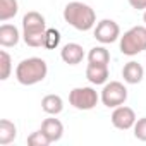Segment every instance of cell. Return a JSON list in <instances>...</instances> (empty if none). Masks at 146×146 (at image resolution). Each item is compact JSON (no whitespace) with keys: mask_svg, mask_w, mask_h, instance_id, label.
<instances>
[{"mask_svg":"<svg viewBox=\"0 0 146 146\" xmlns=\"http://www.w3.org/2000/svg\"><path fill=\"white\" fill-rule=\"evenodd\" d=\"M64 21L78 31H90L96 24V14L88 4L69 2L64 9Z\"/></svg>","mask_w":146,"mask_h":146,"instance_id":"1","label":"cell"},{"mask_svg":"<svg viewBox=\"0 0 146 146\" xmlns=\"http://www.w3.org/2000/svg\"><path fill=\"white\" fill-rule=\"evenodd\" d=\"M48 74V65L40 57H29L17 64L16 67V79L23 86H33L41 83Z\"/></svg>","mask_w":146,"mask_h":146,"instance_id":"2","label":"cell"},{"mask_svg":"<svg viewBox=\"0 0 146 146\" xmlns=\"http://www.w3.org/2000/svg\"><path fill=\"white\" fill-rule=\"evenodd\" d=\"M45 33H46V21L45 17L36 12L29 11L23 17V40L28 46L38 48L45 45Z\"/></svg>","mask_w":146,"mask_h":146,"instance_id":"3","label":"cell"},{"mask_svg":"<svg viewBox=\"0 0 146 146\" xmlns=\"http://www.w3.org/2000/svg\"><path fill=\"white\" fill-rule=\"evenodd\" d=\"M146 50V26H134L120 36V52L134 57Z\"/></svg>","mask_w":146,"mask_h":146,"instance_id":"4","label":"cell"},{"mask_svg":"<svg viewBox=\"0 0 146 146\" xmlns=\"http://www.w3.org/2000/svg\"><path fill=\"white\" fill-rule=\"evenodd\" d=\"M100 95L91 86H81L74 88L69 93V103L76 110H93L98 105Z\"/></svg>","mask_w":146,"mask_h":146,"instance_id":"5","label":"cell"},{"mask_svg":"<svg viewBox=\"0 0 146 146\" xmlns=\"http://www.w3.org/2000/svg\"><path fill=\"white\" fill-rule=\"evenodd\" d=\"M100 100L105 107L108 108H115L120 107L127 102V88L120 83V81H110L103 84Z\"/></svg>","mask_w":146,"mask_h":146,"instance_id":"6","label":"cell"},{"mask_svg":"<svg viewBox=\"0 0 146 146\" xmlns=\"http://www.w3.org/2000/svg\"><path fill=\"white\" fill-rule=\"evenodd\" d=\"M95 38H96V41H100L103 45L113 43L120 38V28L112 19H102L95 26Z\"/></svg>","mask_w":146,"mask_h":146,"instance_id":"7","label":"cell"},{"mask_svg":"<svg viewBox=\"0 0 146 146\" xmlns=\"http://www.w3.org/2000/svg\"><path fill=\"white\" fill-rule=\"evenodd\" d=\"M112 124L115 129L119 131H127L131 127H134L136 124V113L131 107H125V105H120V107H115L113 112H112Z\"/></svg>","mask_w":146,"mask_h":146,"instance_id":"8","label":"cell"},{"mask_svg":"<svg viewBox=\"0 0 146 146\" xmlns=\"http://www.w3.org/2000/svg\"><path fill=\"white\" fill-rule=\"evenodd\" d=\"M60 58L69 65H78L84 58V50L79 43H67L60 50Z\"/></svg>","mask_w":146,"mask_h":146,"instance_id":"9","label":"cell"},{"mask_svg":"<svg viewBox=\"0 0 146 146\" xmlns=\"http://www.w3.org/2000/svg\"><path fill=\"white\" fill-rule=\"evenodd\" d=\"M122 78L127 84H137L144 78V69L136 60H131L122 67Z\"/></svg>","mask_w":146,"mask_h":146,"instance_id":"10","label":"cell"},{"mask_svg":"<svg viewBox=\"0 0 146 146\" xmlns=\"http://www.w3.org/2000/svg\"><path fill=\"white\" fill-rule=\"evenodd\" d=\"M86 79L91 84H105L108 81V65L102 64H88L86 67Z\"/></svg>","mask_w":146,"mask_h":146,"instance_id":"11","label":"cell"},{"mask_svg":"<svg viewBox=\"0 0 146 146\" xmlns=\"http://www.w3.org/2000/svg\"><path fill=\"white\" fill-rule=\"evenodd\" d=\"M41 131L48 136V139H50L52 143H57V141H60L62 136H64V124H62L58 119L50 117V119H45V120L41 122Z\"/></svg>","mask_w":146,"mask_h":146,"instance_id":"12","label":"cell"},{"mask_svg":"<svg viewBox=\"0 0 146 146\" xmlns=\"http://www.w3.org/2000/svg\"><path fill=\"white\" fill-rule=\"evenodd\" d=\"M21 40V35H19V29L14 26V24H7L4 23L0 26V45L4 48H11V46H16Z\"/></svg>","mask_w":146,"mask_h":146,"instance_id":"13","label":"cell"},{"mask_svg":"<svg viewBox=\"0 0 146 146\" xmlns=\"http://www.w3.org/2000/svg\"><path fill=\"white\" fill-rule=\"evenodd\" d=\"M41 110L48 115H58L64 110V100L58 95H46L41 100Z\"/></svg>","mask_w":146,"mask_h":146,"instance_id":"14","label":"cell"},{"mask_svg":"<svg viewBox=\"0 0 146 146\" xmlns=\"http://www.w3.org/2000/svg\"><path fill=\"white\" fill-rule=\"evenodd\" d=\"M17 136V127L14 122L7 120V119H2L0 120V144L2 146H7L11 144Z\"/></svg>","mask_w":146,"mask_h":146,"instance_id":"15","label":"cell"},{"mask_svg":"<svg viewBox=\"0 0 146 146\" xmlns=\"http://www.w3.org/2000/svg\"><path fill=\"white\" fill-rule=\"evenodd\" d=\"M19 12V4L17 0H0V21L7 23L9 19L16 17Z\"/></svg>","mask_w":146,"mask_h":146,"instance_id":"16","label":"cell"},{"mask_svg":"<svg viewBox=\"0 0 146 146\" xmlns=\"http://www.w3.org/2000/svg\"><path fill=\"white\" fill-rule=\"evenodd\" d=\"M88 64H102L108 65L110 64V52L105 46H93L88 53Z\"/></svg>","mask_w":146,"mask_h":146,"instance_id":"17","label":"cell"},{"mask_svg":"<svg viewBox=\"0 0 146 146\" xmlns=\"http://www.w3.org/2000/svg\"><path fill=\"white\" fill-rule=\"evenodd\" d=\"M0 67H2L0 69V79L7 81L11 78V72H12V58L5 50L0 52Z\"/></svg>","mask_w":146,"mask_h":146,"instance_id":"18","label":"cell"},{"mask_svg":"<svg viewBox=\"0 0 146 146\" xmlns=\"http://www.w3.org/2000/svg\"><path fill=\"white\" fill-rule=\"evenodd\" d=\"M58 45H60V33L55 28H48L45 33V45L43 46L48 50H55Z\"/></svg>","mask_w":146,"mask_h":146,"instance_id":"19","label":"cell"},{"mask_svg":"<svg viewBox=\"0 0 146 146\" xmlns=\"http://www.w3.org/2000/svg\"><path fill=\"white\" fill-rule=\"evenodd\" d=\"M52 141L48 139V136L40 129V131H35L28 136V144L29 146H48Z\"/></svg>","mask_w":146,"mask_h":146,"instance_id":"20","label":"cell"},{"mask_svg":"<svg viewBox=\"0 0 146 146\" xmlns=\"http://www.w3.org/2000/svg\"><path fill=\"white\" fill-rule=\"evenodd\" d=\"M132 129H134V137L139 139V141H144V143H146V117L137 119Z\"/></svg>","mask_w":146,"mask_h":146,"instance_id":"21","label":"cell"},{"mask_svg":"<svg viewBox=\"0 0 146 146\" xmlns=\"http://www.w3.org/2000/svg\"><path fill=\"white\" fill-rule=\"evenodd\" d=\"M129 5L136 11H146V0H129Z\"/></svg>","mask_w":146,"mask_h":146,"instance_id":"22","label":"cell"},{"mask_svg":"<svg viewBox=\"0 0 146 146\" xmlns=\"http://www.w3.org/2000/svg\"><path fill=\"white\" fill-rule=\"evenodd\" d=\"M143 21H144V24H146V11H144V14H143Z\"/></svg>","mask_w":146,"mask_h":146,"instance_id":"23","label":"cell"}]
</instances>
